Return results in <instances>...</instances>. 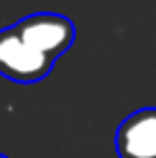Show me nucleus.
<instances>
[{
    "instance_id": "f257e3e1",
    "label": "nucleus",
    "mask_w": 156,
    "mask_h": 158,
    "mask_svg": "<svg viewBox=\"0 0 156 158\" xmlns=\"http://www.w3.org/2000/svg\"><path fill=\"white\" fill-rule=\"evenodd\" d=\"M12 30L21 37L30 48L41 53L44 57L53 60L60 57L71 48L74 39H76V25L62 14L53 12H39L30 14L25 19L16 21Z\"/></svg>"
},
{
    "instance_id": "f03ea898",
    "label": "nucleus",
    "mask_w": 156,
    "mask_h": 158,
    "mask_svg": "<svg viewBox=\"0 0 156 158\" xmlns=\"http://www.w3.org/2000/svg\"><path fill=\"white\" fill-rule=\"evenodd\" d=\"M53 69V60L30 48L12 28L0 30V76L21 85L44 80Z\"/></svg>"
},
{
    "instance_id": "7ed1b4c3",
    "label": "nucleus",
    "mask_w": 156,
    "mask_h": 158,
    "mask_svg": "<svg viewBox=\"0 0 156 158\" xmlns=\"http://www.w3.org/2000/svg\"><path fill=\"white\" fill-rule=\"evenodd\" d=\"M115 149L120 158H156V108H140L122 119Z\"/></svg>"
},
{
    "instance_id": "20e7f679",
    "label": "nucleus",
    "mask_w": 156,
    "mask_h": 158,
    "mask_svg": "<svg viewBox=\"0 0 156 158\" xmlns=\"http://www.w3.org/2000/svg\"><path fill=\"white\" fill-rule=\"evenodd\" d=\"M0 158H7V156H2V154H0Z\"/></svg>"
}]
</instances>
